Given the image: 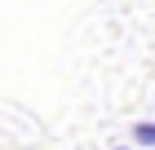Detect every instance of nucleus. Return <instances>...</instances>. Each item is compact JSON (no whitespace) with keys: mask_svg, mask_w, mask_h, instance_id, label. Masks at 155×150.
Returning <instances> with one entry per match:
<instances>
[{"mask_svg":"<svg viewBox=\"0 0 155 150\" xmlns=\"http://www.w3.org/2000/svg\"><path fill=\"white\" fill-rule=\"evenodd\" d=\"M115 150H124V146H115Z\"/></svg>","mask_w":155,"mask_h":150,"instance_id":"2","label":"nucleus"},{"mask_svg":"<svg viewBox=\"0 0 155 150\" xmlns=\"http://www.w3.org/2000/svg\"><path fill=\"white\" fill-rule=\"evenodd\" d=\"M133 137H137V146H155V124H137Z\"/></svg>","mask_w":155,"mask_h":150,"instance_id":"1","label":"nucleus"}]
</instances>
